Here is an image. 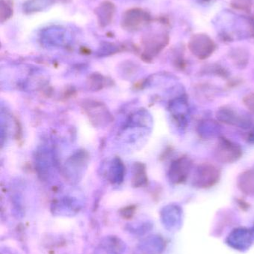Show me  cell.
<instances>
[{"instance_id": "cell-1", "label": "cell", "mask_w": 254, "mask_h": 254, "mask_svg": "<svg viewBox=\"0 0 254 254\" xmlns=\"http://www.w3.org/2000/svg\"><path fill=\"white\" fill-rule=\"evenodd\" d=\"M243 155L240 145L222 137L216 144L215 156L218 161L225 164H231L238 161Z\"/></svg>"}, {"instance_id": "cell-2", "label": "cell", "mask_w": 254, "mask_h": 254, "mask_svg": "<svg viewBox=\"0 0 254 254\" xmlns=\"http://www.w3.org/2000/svg\"><path fill=\"white\" fill-rule=\"evenodd\" d=\"M220 176V170L216 166L210 163H203L197 167L193 176L194 182L198 186L207 188L217 183Z\"/></svg>"}, {"instance_id": "cell-3", "label": "cell", "mask_w": 254, "mask_h": 254, "mask_svg": "<svg viewBox=\"0 0 254 254\" xmlns=\"http://www.w3.org/2000/svg\"><path fill=\"white\" fill-rule=\"evenodd\" d=\"M189 48L197 58L204 60L209 58L214 52L216 45L208 36L195 34L189 42Z\"/></svg>"}, {"instance_id": "cell-4", "label": "cell", "mask_w": 254, "mask_h": 254, "mask_svg": "<svg viewBox=\"0 0 254 254\" xmlns=\"http://www.w3.org/2000/svg\"><path fill=\"white\" fill-rule=\"evenodd\" d=\"M192 167V161L187 157L179 158L173 163L171 168V177L176 182H183L189 177Z\"/></svg>"}, {"instance_id": "cell-5", "label": "cell", "mask_w": 254, "mask_h": 254, "mask_svg": "<svg viewBox=\"0 0 254 254\" xmlns=\"http://www.w3.org/2000/svg\"><path fill=\"white\" fill-rule=\"evenodd\" d=\"M218 117L222 122L228 124V125H237L239 119L237 113H234L231 109L223 108L219 112Z\"/></svg>"}, {"instance_id": "cell-6", "label": "cell", "mask_w": 254, "mask_h": 254, "mask_svg": "<svg viewBox=\"0 0 254 254\" xmlns=\"http://www.w3.org/2000/svg\"><path fill=\"white\" fill-rule=\"evenodd\" d=\"M239 184L241 188H254V170H249L239 176Z\"/></svg>"}, {"instance_id": "cell-7", "label": "cell", "mask_w": 254, "mask_h": 254, "mask_svg": "<svg viewBox=\"0 0 254 254\" xmlns=\"http://www.w3.org/2000/svg\"><path fill=\"white\" fill-rule=\"evenodd\" d=\"M231 4L235 9L248 11L252 7V0H234Z\"/></svg>"}, {"instance_id": "cell-8", "label": "cell", "mask_w": 254, "mask_h": 254, "mask_svg": "<svg viewBox=\"0 0 254 254\" xmlns=\"http://www.w3.org/2000/svg\"><path fill=\"white\" fill-rule=\"evenodd\" d=\"M243 103L248 110L254 113V93L249 94L243 98Z\"/></svg>"}]
</instances>
